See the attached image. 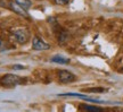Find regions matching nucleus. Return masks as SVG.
<instances>
[{"label":"nucleus","instance_id":"3","mask_svg":"<svg viewBox=\"0 0 123 112\" xmlns=\"http://www.w3.org/2000/svg\"><path fill=\"white\" fill-rule=\"evenodd\" d=\"M58 79L63 84H68L76 80V76L68 70H59L58 71Z\"/></svg>","mask_w":123,"mask_h":112},{"label":"nucleus","instance_id":"2","mask_svg":"<svg viewBox=\"0 0 123 112\" xmlns=\"http://www.w3.org/2000/svg\"><path fill=\"white\" fill-rule=\"evenodd\" d=\"M22 83V79L19 76L17 75H13V74H7L5 75L4 77L1 78V84L4 86H8V87H14L17 86Z\"/></svg>","mask_w":123,"mask_h":112},{"label":"nucleus","instance_id":"1","mask_svg":"<svg viewBox=\"0 0 123 112\" xmlns=\"http://www.w3.org/2000/svg\"><path fill=\"white\" fill-rule=\"evenodd\" d=\"M12 34H13L14 40H15L18 44H21V45L26 44L31 39L30 31L27 30V28H24V27H19V28L14 30L13 32H12Z\"/></svg>","mask_w":123,"mask_h":112},{"label":"nucleus","instance_id":"8","mask_svg":"<svg viewBox=\"0 0 123 112\" xmlns=\"http://www.w3.org/2000/svg\"><path fill=\"white\" fill-rule=\"evenodd\" d=\"M15 2L18 4L22 8L25 9V10H27V9H30L31 7H32V1H31V0H15Z\"/></svg>","mask_w":123,"mask_h":112},{"label":"nucleus","instance_id":"4","mask_svg":"<svg viewBox=\"0 0 123 112\" xmlns=\"http://www.w3.org/2000/svg\"><path fill=\"white\" fill-rule=\"evenodd\" d=\"M49 48H50V45L48 43H46L39 36H34L32 40V49L34 51H44V50H48Z\"/></svg>","mask_w":123,"mask_h":112},{"label":"nucleus","instance_id":"6","mask_svg":"<svg viewBox=\"0 0 123 112\" xmlns=\"http://www.w3.org/2000/svg\"><path fill=\"white\" fill-rule=\"evenodd\" d=\"M10 7H12V9H13L15 13H17L18 15H21V16H23V17H29L27 11L24 8H22L18 4H16V2H10Z\"/></svg>","mask_w":123,"mask_h":112},{"label":"nucleus","instance_id":"7","mask_svg":"<svg viewBox=\"0 0 123 112\" xmlns=\"http://www.w3.org/2000/svg\"><path fill=\"white\" fill-rule=\"evenodd\" d=\"M50 60L55 62V64H59V65H67L70 64V59L66 58V57H63V56H59V54H56V56H53Z\"/></svg>","mask_w":123,"mask_h":112},{"label":"nucleus","instance_id":"9","mask_svg":"<svg viewBox=\"0 0 123 112\" xmlns=\"http://www.w3.org/2000/svg\"><path fill=\"white\" fill-rule=\"evenodd\" d=\"M80 110H84V111H103V109L100 108H97V107H92V105H81L80 107Z\"/></svg>","mask_w":123,"mask_h":112},{"label":"nucleus","instance_id":"11","mask_svg":"<svg viewBox=\"0 0 123 112\" xmlns=\"http://www.w3.org/2000/svg\"><path fill=\"white\" fill-rule=\"evenodd\" d=\"M70 1L71 0H55L56 5H58V6H65V5H67Z\"/></svg>","mask_w":123,"mask_h":112},{"label":"nucleus","instance_id":"13","mask_svg":"<svg viewBox=\"0 0 123 112\" xmlns=\"http://www.w3.org/2000/svg\"><path fill=\"white\" fill-rule=\"evenodd\" d=\"M86 92H104V88H88Z\"/></svg>","mask_w":123,"mask_h":112},{"label":"nucleus","instance_id":"10","mask_svg":"<svg viewBox=\"0 0 123 112\" xmlns=\"http://www.w3.org/2000/svg\"><path fill=\"white\" fill-rule=\"evenodd\" d=\"M8 49V47H7V44H6V42H5L2 39H0V52H4L6 51Z\"/></svg>","mask_w":123,"mask_h":112},{"label":"nucleus","instance_id":"12","mask_svg":"<svg viewBox=\"0 0 123 112\" xmlns=\"http://www.w3.org/2000/svg\"><path fill=\"white\" fill-rule=\"evenodd\" d=\"M12 68L15 69V70H23V69H25V66H23V65H14Z\"/></svg>","mask_w":123,"mask_h":112},{"label":"nucleus","instance_id":"5","mask_svg":"<svg viewBox=\"0 0 123 112\" xmlns=\"http://www.w3.org/2000/svg\"><path fill=\"white\" fill-rule=\"evenodd\" d=\"M59 96H74V97H80V99H83V100H87V101H90V102H100V100H97V99H92V97H89L87 95H82V94H79V93H64V94H59Z\"/></svg>","mask_w":123,"mask_h":112}]
</instances>
